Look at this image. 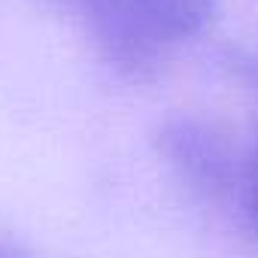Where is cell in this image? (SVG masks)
<instances>
[{"label":"cell","mask_w":258,"mask_h":258,"mask_svg":"<svg viewBox=\"0 0 258 258\" xmlns=\"http://www.w3.org/2000/svg\"><path fill=\"white\" fill-rule=\"evenodd\" d=\"M79 19L94 46L127 79H152L173 46L198 37L216 16V0H49Z\"/></svg>","instance_id":"obj_1"},{"label":"cell","mask_w":258,"mask_h":258,"mask_svg":"<svg viewBox=\"0 0 258 258\" xmlns=\"http://www.w3.org/2000/svg\"><path fill=\"white\" fill-rule=\"evenodd\" d=\"M158 149L179 170L182 179H188L198 191L210 198H219L240 185L243 164L237 167L228 143L213 127L195 118H170L158 131Z\"/></svg>","instance_id":"obj_2"},{"label":"cell","mask_w":258,"mask_h":258,"mask_svg":"<svg viewBox=\"0 0 258 258\" xmlns=\"http://www.w3.org/2000/svg\"><path fill=\"white\" fill-rule=\"evenodd\" d=\"M240 207H243V222L252 237H258V152L243 161L240 170Z\"/></svg>","instance_id":"obj_3"},{"label":"cell","mask_w":258,"mask_h":258,"mask_svg":"<svg viewBox=\"0 0 258 258\" xmlns=\"http://www.w3.org/2000/svg\"><path fill=\"white\" fill-rule=\"evenodd\" d=\"M237 67H240V70H243L255 85H258V61H246V64H237Z\"/></svg>","instance_id":"obj_4"}]
</instances>
